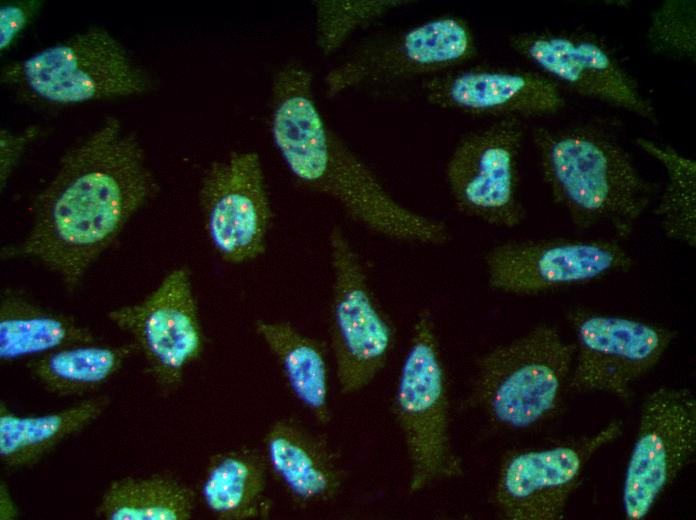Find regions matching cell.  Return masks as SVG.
<instances>
[{
  "label": "cell",
  "mask_w": 696,
  "mask_h": 520,
  "mask_svg": "<svg viewBox=\"0 0 696 520\" xmlns=\"http://www.w3.org/2000/svg\"><path fill=\"white\" fill-rule=\"evenodd\" d=\"M635 258L612 239L509 240L484 256L487 283L509 295L536 296L625 273Z\"/></svg>",
  "instance_id": "obj_11"
},
{
  "label": "cell",
  "mask_w": 696,
  "mask_h": 520,
  "mask_svg": "<svg viewBox=\"0 0 696 520\" xmlns=\"http://www.w3.org/2000/svg\"><path fill=\"white\" fill-rule=\"evenodd\" d=\"M421 89L436 107L497 119L550 116L566 105L552 80L514 68H456L422 81Z\"/></svg>",
  "instance_id": "obj_17"
},
{
  "label": "cell",
  "mask_w": 696,
  "mask_h": 520,
  "mask_svg": "<svg viewBox=\"0 0 696 520\" xmlns=\"http://www.w3.org/2000/svg\"><path fill=\"white\" fill-rule=\"evenodd\" d=\"M271 92V137L298 183L331 199L357 225L386 239L423 246L451 241L444 221L396 200L326 123L307 68L297 63L284 65L274 76Z\"/></svg>",
  "instance_id": "obj_2"
},
{
  "label": "cell",
  "mask_w": 696,
  "mask_h": 520,
  "mask_svg": "<svg viewBox=\"0 0 696 520\" xmlns=\"http://www.w3.org/2000/svg\"><path fill=\"white\" fill-rule=\"evenodd\" d=\"M19 510L15 504L12 495L5 483L0 485V519L14 520L18 518Z\"/></svg>",
  "instance_id": "obj_30"
},
{
  "label": "cell",
  "mask_w": 696,
  "mask_h": 520,
  "mask_svg": "<svg viewBox=\"0 0 696 520\" xmlns=\"http://www.w3.org/2000/svg\"><path fill=\"white\" fill-rule=\"evenodd\" d=\"M256 335L277 360L294 398L321 425L332 419L324 346L288 321L259 319Z\"/></svg>",
  "instance_id": "obj_22"
},
{
  "label": "cell",
  "mask_w": 696,
  "mask_h": 520,
  "mask_svg": "<svg viewBox=\"0 0 696 520\" xmlns=\"http://www.w3.org/2000/svg\"><path fill=\"white\" fill-rule=\"evenodd\" d=\"M106 394L91 396L65 409L20 416L0 405V459L9 469L31 468L66 439L97 421L110 407Z\"/></svg>",
  "instance_id": "obj_20"
},
{
  "label": "cell",
  "mask_w": 696,
  "mask_h": 520,
  "mask_svg": "<svg viewBox=\"0 0 696 520\" xmlns=\"http://www.w3.org/2000/svg\"><path fill=\"white\" fill-rule=\"evenodd\" d=\"M696 451V400L687 388L661 387L643 401L624 475L625 518L644 519Z\"/></svg>",
  "instance_id": "obj_15"
},
{
  "label": "cell",
  "mask_w": 696,
  "mask_h": 520,
  "mask_svg": "<svg viewBox=\"0 0 696 520\" xmlns=\"http://www.w3.org/2000/svg\"><path fill=\"white\" fill-rule=\"evenodd\" d=\"M477 54L470 24L445 14L360 44L324 77L328 98L344 92L429 79L456 69Z\"/></svg>",
  "instance_id": "obj_7"
},
{
  "label": "cell",
  "mask_w": 696,
  "mask_h": 520,
  "mask_svg": "<svg viewBox=\"0 0 696 520\" xmlns=\"http://www.w3.org/2000/svg\"><path fill=\"white\" fill-rule=\"evenodd\" d=\"M0 80L23 101L49 107L140 96L154 87L151 74L102 27L5 65Z\"/></svg>",
  "instance_id": "obj_5"
},
{
  "label": "cell",
  "mask_w": 696,
  "mask_h": 520,
  "mask_svg": "<svg viewBox=\"0 0 696 520\" xmlns=\"http://www.w3.org/2000/svg\"><path fill=\"white\" fill-rule=\"evenodd\" d=\"M137 354L130 342H100L60 348L27 361L31 377L49 394L64 398L97 392Z\"/></svg>",
  "instance_id": "obj_23"
},
{
  "label": "cell",
  "mask_w": 696,
  "mask_h": 520,
  "mask_svg": "<svg viewBox=\"0 0 696 520\" xmlns=\"http://www.w3.org/2000/svg\"><path fill=\"white\" fill-rule=\"evenodd\" d=\"M42 130L37 125H30L21 131H0V188L3 191L13 172L20 163L29 145L37 139Z\"/></svg>",
  "instance_id": "obj_28"
},
{
  "label": "cell",
  "mask_w": 696,
  "mask_h": 520,
  "mask_svg": "<svg viewBox=\"0 0 696 520\" xmlns=\"http://www.w3.org/2000/svg\"><path fill=\"white\" fill-rule=\"evenodd\" d=\"M446 380L434 315L424 307L414 320L393 400L409 461L410 494L464 474L452 444Z\"/></svg>",
  "instance_id": "obj_6"
},
{
  "label": "cell",
  "mask_w": 696,
  "mask_h": 520,
  "mask_svg": "<svg viewBox=\"0 0 696 520\" xmlns=\"http://www.w3.org/2000/svg\"><path fill=\"white\" fill-rule=\"evenodd\" d=\"M542 180L579 230L607 226L631 235L656 185L644 178L612 135L591 125L539 126L532 132Z\"/></svg>",
  "instance_id": "obj_3"
},
{
  "label": "cell",
  "mask_w": 696,
  "mask_h": 520,
  "mask_svg": "<svg viewBox=\"0 0 696 520\" xmlns=\"http://www.w3.org/2000/svg\"><path fill=\"white\" fill-rule=\"evenodd\" d=\"M269 473L298 508L334 500L345 482V471L324 435L290 418L275 420L264 436Z\"/></svg>",
  "instance_id": "obj_18"
},
{
  "label": "cell",
  "mask_w": 696,
  "mask_h": 520,
  "mask_svg": "<svg viewBox=\"0 0 696 520\" xmlns=\"http://www.w3.org/2000/svg\"><path fill=\"white\" fill-rule=\"evenodd\" d=\"M574 355V342L540 323L479 357L466 403L506 430L538 426L560 410Z\"/></svg>",
  "instance_id": "obj_4"
},
{
  "label": "cell",
  "mask_w": 696,
  "mask_h": 520,
  "mask_svg": "<svg viewBox=\"0 0 696 520\" xmlns=\"http://www.w3.org/2000/svg\"><path fill=\"white\" fill-rule=\"evenodd\" d=\"M41 7L38 1L5 2L0 6V50L17 43Z\"/></svg>",
  "instance_id": "obj_29"
},
{
  "label": "cell",
  "mask_w": 696,
  "mask_h": 520,
  "mask_svg": "<svg viewBox=\"0 0 696 520\" xmlns=\"http://www.w3.org/2000/svg\"><path fill=\"white\" fill-rule=\"evenodd\" d=\"M314 6L315 44L324 56L336 53L361 29L393 11L411 5L408 0H317Z\"/></svg>",
  "instance_id": "obj_26"
},
{
  "label": "cell",
  "mask_w": 696,
  "mask_h": 520,
  "mask_svg": "<svg viewBox=\"0 0 696 520\" xmlns=\"http://www.w3.org/2000/svg\"><path fill=\"white\" fill-rule=\"evenodd\" d=\"M575 334L568 389L604 392L621 399L661 360L676 332L632 317L573 308L566 315Z\"/></svg>",
  "instance_id": "obj_12"
},
{
  "label": "cell",
  "mask_w": 696,
  "mask_h": 520,
  "mask_svg": "<svg viewBox=\"0 0 696 520\" xmlns=\"http://www.w3.org/2000/svg\"><path fill=\"white\" fill-rule=\"evenodd\" d=\"M646 37L656 54L675 60H695V0L662 2L650 15Z\"/></svg>",
  "instance_id": "obj_27"
},
{
  "label": "cell",
  "mask_w": 696,
  "mask_h": 520,
  "mask_svg": "<svg viewBox=\"0 0 696 520\" xmlns=\"http://www.w3.org/2000/svg\"><path fill=\"white\" fill-rule=\"evenodd\" d=\"M268 466L263 453L236 448L212 455L200 485V499L219 520L267 518L271 501L266 496Z\"/></svg>",
  "instance_id": "obj_21"
},
{
  "label": "cell",
  "mask_w": 696,
  "mask_h": 520,
  "mask_svg": "<svg viewBox=\"0 0 696 520\" xmlns=\"http://www.w3.org/2000/svg\"><path fill=\"white\" fill-rule=\"evenodd\" d=\"M195 491L178 478L155 473L126 476L109 483L95 508L103 520H189Z\"/></svg>",
  "instance_id": "obj_24"
},
{
  "label": "cell",
  "mask_w": 696,
  "mask_h": 520,
  "mask_svg": "<svg viewBox=\"0 0 696 520\" xmlns=\"http://www.w3.org/2000/svg\"><path fill=\"white\" fill-rule=\"evenodd\" d=\"M99 342L93 331L74 317L50 310L19 289L0 296V359L2 363L38 357L78 344Z\"/></svg>",
  "instance_id": "obj_19"
},
{
  "label": "cell",
  "mask_w": 696,
  "mask_h": 520,
  "mask_svg": "<svg viewBox=\"0 0 696 520\" xmlns=\"http://www.w3.org/2000/svg\"><path fill=\"white\" fill-rule=\"evenodd\" d=\"M108 320L128 335L158 389L169 394L183 383L187 369L204 350V333L185 266L168 272L141 301L115 307Z\"/></svg>",
  "instance_id": "obj_10"
},
{
  "label": "cell",
  "mask_w": 696,
  "mask_h": 520,
  "mask_svg": "<svg viewBox=\"0 0 696 520\" xmlns=\"http://www.w3.org/2000/svg\"><path fill=\"white\" fill-rule=\"evenodd\" d=\"M635 145L665 170L666 183L655 207L664 235L690 248L696 245V163L674 147L637 137Z\"/></svg>",
  "instance_id": "obj_25"
},
{
  "label": "cell",
  "mask_w": 696,
  "mask_h": 520,
  "mask_svg": "<svg viewBox=\"0 0 696 520\" xmlns=\"http://www.w3.org/2000/svg\"><path fill=\"white\" fill-rule=\"evenodd\" d=\"M508 46L561 89L656 122L651 100L611 48L585 31L517 32Z\"/></svg>",
  "instance_id": "obj_13"
},
{
  "label": "cell",
  "mask_w": 696,
  "mask_h": 520,
  "mask_svg": "<svg viewBox=\"0 0 696 520\" xmlns=\"http://www.w3.org/2000/svg\"><path fill=\"white\" fill-rule=\"evenodd\" d=\"M522 119L500 118L464 134L444 169L455 209L487 225L512 229L526 219L520 197Z\"/></svg>",
  "instance_id": "obj_9"
},
{
  "label": "cell",
  "mask_w": 696,
  "mask_h": 520,
  "mask_svg": "<svg viewBox=\"0 0 696 520\" xmlns=\"http://www.w3.org/2000/svg\"><path fill=\"white\" fill-rule=\"evenodd\" d=\"M328 251L331 349L340 392L349 395L370 385L386 366L395 329L373 293L360 255L339 226L329 231Z\"/></svg>",
  "instance_id": "obj_8"
},
{
  "label": "cell",
  "mask_w": 696,
  "mask_h": 520,
  "mask_svg": "<svg viewBox=\"0 0 696 520\" xmlns=\"http://www.w3.org/2000/svg\"><path fill=\"white\" fill-rule=\"evenodd\" d=\"M159 189L138 135L107 117L64 153L27 233L1 257L33 261L73 292Z\"/></svg>",
  "instance_id": "obj_1"
},
{
  "label": "cell",
  "mask_w": 696,
  "mask_h": 520,
  "mask_svg": "<svg viewBox=\"0 0 696 520\" xmlns=\"http://www.w3.org/2000/svg\"><path fill=\"white\" fill-rule=\"evenodd\" d=\"M198 198L208 239L224 262L248 264L265 253L273 210L256 151H233L210 164Z\"/></svg>",
  "instance_id": "obj_16"
},
{
  "label": "cell",
  "mask_w": 696,
  "mask_h": 520,
  "mask_svg": "<svg viewBox=\"0 0 696 520\" xmlns=\"http://www.w3.org/2000/svg\"><path fill=\"white\" fill-rule=\"evenodd\" d=\"M622 430V421L613 420L591 435L509 454L499 468L492 492L497 515L506 520L563 518L589 460Z\"/></svg>",
  "instance_id": "obj_14"
}]
</instances>
